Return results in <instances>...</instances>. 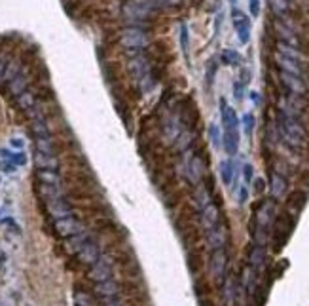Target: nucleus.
Masks as SVG:
<instances>
[{
    "mask_svg": "<svg viewBox=\"0 0 309 306\" xmlns=\"http://www.w3.org/2000/svg\"><path fill=\"white\" fill-rule=\"evenodd\" d=\"M243 126H245V133H247V135H252V130H254V116H252V114H245Z\"/></svg>",
    "mask_w": 309,
    "mask_h": 306,
    "instance_id": "a878e982",
    "label": "nucleus"
},
{
    "mask_svg": "<svg viewBox=\"0 0 309 306\" xmlns=\"http://www.w3.org/2000/svg\"><path fill=\"white\" fill-rule=\"evenodd\" d=\"M38 181L44 187H61V177L57 169H38Z\"/></svg>",
    "mask_w": 309,
    "mask_h": 306,
    "instance_id": "ddd939ff",
    "label": "nucleus"
},
{
    "mask_svg": "<svg viewBox=\"0 0 309 306\" xmlns=\"http://www.w3.org/2000/svg\"><path fill=\"white\" fill-rule=\"evenodd\" d=\"M35 166L38 169H57L59 160L57 156H55V152H40V150H36Z\"/></svg>",
    "mask_w": 309,
    "mask_h": 306,
    "instance_id": "f8f14e48",
    "label": "nucleus"
},
{
    "mask_svg": "<svg viewBox=\"0 0 309 306\" xmlns=\"http://www.w3.org/2000/svg\"><path fill=\"white\" fill-rule=\"evenodd\" d=\"M288 185L287 179L279 173H271V185H269V190H271V196L273 198H283L285 192H287Z\"/></svg>",
    "mask_w": 309,
    "mask_h": 306,
    "instance_id": "f3484780",
    "label": "nucleus"
},
{
    "mask_svg": "<svg viewBox=\"0 0 309 306\" xmlns=\"http://www.w3.org/2000/svg\"><path fill=\"white\" fill-rule=\"evenodd\" d=\"M102 306H123V302L120 299H112V300H105Z\"/></svg>",
    "mask_w": 309,
    "mask_h": 306,
    "instance_id": "72a5a7b5",
    "label": "nucleus"
},
{
    "mask_svg": "<svg viewBox=\"0 0 309 306\" xmlns=\"http://www.w3.org/2000/svg\"><path fill=\"white\" fill-rule=\"evenodd\" d=\"M264 261H266V249H264V246H258V243H256V246L251 249L249 266H251L252 270H260L264 266Z\"/></svg>",
    "mask_w": 309,
    "mask_h": 306,
    "instance_id": "dca6fc26",
    "label": "nucleus"
},
{
    "mask_svg": "<svg viewBox=\"0 0 309 306\" xmlns=\"http://www.w3.org/2000/svg\"><path fill=\"white\" fill-rule=\"evenodd\" d=\"M46 207H48L50 215L53 217V221H57V219H63V217H68V215H72L71 205H68V202H66L63 196L46 200Z\"/></svg>",
    "mask_w": 309,
    "mask_h": 306,
    "instance_id": "423d86ee",
    "label": "nucleus"
},
{
    "mask_svg": "<svg viewBox=\"0 0 309 306\" xmlns=\"http://www.w3.org/2000/svg\"><path fill=\"white\" fill-rule=\"evenodd\" d=\"M4 259H6V255H2V253H0V266H2V262H4Z\"/></svg>",
    "mask_w": 309,
    "mask_h": 306,
    "instance_id": "e433bc0d",
    "label": "nucleus"
},
{
    "mask_svg": "<svg viewBox=\"0 0 309 306\" xmlns=\"http://www.w3.org/2000/svg\"><path fill=\"white\" fill-rule=\"evenodd\" d=\"M243 175H245V182H252V177H254V168L251 164H247L243 168Z\"/></svg>",
    "mask_w": 309,
    "mask_h": 306,
    "instance_id": "c85d7f7f",
    "label": "nucleus"
},
{
    "mask_svg": "<svg viewBox=\"0 0 309 306\" xmlns=\"http://www.w3.org/2000/svg\"><path fill=\"white\" fill-rule=\"evenodd\" d=\"M120 284L116 282L114 278H110V280H107V282H99V284H95V291H97V295L102 299V302L105 300H112V299H118V295H120Z\"/></svg>",
    "mask_w": 309,
    "mask_h": 306,
    "instance_id": "6e6552de",
    "label": "nucleus"
},
{
    "mask_svg": "<svg viewBox=\"0 0 309 306\" xmlns=\"http://www.w3.org/2000/svg\"><path fill=\"white\" fill-rule=\"evenodd\" d=\"M247 200H249V189H247V185H243L241 189H239V196H237V202L241 205L247 204Z\"/></svg>",
    "mask_w": 309,
    "mask_h": 306,
    "instance_id": "bb28decb",
    "label": "nucleus"
},
{
    "mask_svg": "<svg viewBox=\"0 0 309 306\" xmlns=\"http://www.w3.org/2000/svg\"><path fill=\"white\" fill-rule=\"evenodd\" d=\"M89 278L93 280L95 284L110 280V278H112V261H110L108 257H99V259L89 266Z\"/></svg>",
    "mask_w": 309,
    "mask_h": 306,
    "instance_id": "7ed1b4c3",
    "label": "nucleus"
},
{
    "mask_svg": "<svg viewBox=\"0 0 309 306\" xmlns=\"http://www.w3.org/2000/svg\"><path fill=\"white\" fill-rule=\"evenodd\" d=\"M305 200H307V196H305L303 192H294V194L290 196V200H288V205L294 209V213H300V209L305 205Z\"/></svg>",
    "mask_w": 309,
    "mask_h": 306,
    "instance_id": "412c9836",
    "label": "nucleus"
},
{
    "mask_svg": "<svg viewBox=\"0 0 309 306\" xmlns=\"http://www.w3.org/2000/svg\"><path fill=\"white\" fill-rule=\"evenodd\" d=\"M226 268H228V253L226 249H213V255H211V272L215 276L216 282H222L226 278Z\"/></svg>",
    "mask_w": 309,
    "mask_h": 306,
    "instance_id": "20e7f679",
    "label": "nucleus"
},
{
    "mask_svg": "<svg viewBox=\"0 0 309 306\" xmlns=\"http://www.w3.org/2000/svg\"><path fill=\"white\" fill-rule=\"evenodd\" d=\"M10 145L14 146V148H25V141H23L21 137H12Z\"/></svg>",
    "mask_w": 309,
    "mask_h": 306,
    "instance_id": "7c9ffc66",
    "label": "nucleus"
},
{
    "mask_svg": "<svg viewBox=\"0 0 309 306\" xmlns=\"http://www.w3.org/2000/svg\"><path fill=\"white\" fill-rule=\"evenodd\" d=\"M224 148L228 154H235L239 148V131L231 130V131H224Z\"/></svg>",
    "mask_w": 309,
    "mask_h": 306,
    "instance_id": "a211bd4d",
    "label": "nucleus"
},
{
    "mask_svg": "<svg viewBox=\"0 0 309 306\" xmlns=\"http://www.w3.org/2000/svg\"><path fill=\"white\" fill-rule=\"evenodd\" d=\"M233 21H235L239 40L243 44H247L249 42V37H251V21H249V17H245L239 10H233Z\"/></svg>",
    "mask_w": 309,
    "mask_h": 306,
    "instance_id": "9b49d317",
    "label": "nucleus"
},
{
    "mask_svg": "<svg viewBox=\"0 0 309 306\" xmlns=\"http://www.w3.org/2000/svg\"><path fill=\"white\" fill-rule=\"evenodd\" d=\"M76 306H93V299L84 291L76 293Z\"/></svg>",
    "mask_w": 309,
    "mask_h": 306,
    "instance_id": "5701e85b",
    "label": "nucleus"
},
{
    "mask_svg": "<svg viewBox=\"0 0 309 306\" xmlns=\"http://www.w3.org/2000/svg\"><path fill=\"white\" fill-rule=\"evenodd\" d=\"M120 42H122L123 48L131 50L133 53H139L146 48L148 44V37L141 27L137 25H131V27H125V29L120 33Z\"/></svg>",
    "mask_w": 309,
    "mask_h": 306,
    "instance_id": "f03ea898",
    "label": "nucleus"
},
{
    "mask_svg": "<svg viewBox=\"0 0 309 306\" xmlns=\"http://www.w3.org/2000/svg\"><path fill=\"white\" fill-rule=\"evenodd\" d=\"M273 211L275 205L271 200H264L262 204L256 207L254 213V238L258 241V246H264L267 238V230L273 223Z\"/></svg>",
    "mask_w": 309,
    "mask_h": 306,
    "instance_id": "f257e3e1",
    "label": "nucleus"
},
{
    "mask_svg": "<svg viewBox=\"0 0 309 306\" xmlns=\"http://www.w3.org/2000/svg\"><path fill=\"white\" fill-rule=\"evenodd\" d=\"M213 63V61H211ZM215 73H216V65L213 63V65H209V69H207V82L211 84L213 82V76H215Z\"/></svg>",
    "mask_w": 309,
    "mask_h": 306,
    "instance_id": "473e14b6",
    "label": "nucleus"
},
{
    "mask_svg": "<svg viewBox=\"0 0 309 306\" xmlns=\"http://www.w3.org/2000/svg\"><path fill=\"white\" fill-rule=\"evenodd\" d=\"M254 190H256V192H262V190H264V181H262V179H256V181H254Z\"/></svg>",
    "mask_w": 309,
    "mask_h": 306,
    "instance_id": "f704fd0d",
    "label": "nucleus"
},
{
    "mask_svg": "<svg viewBox=\"0 0 309 306\" xmlns=\"http://www.w3.org/2000/svg\"><path fill=\"white\" fill-rule=\"evenodd\" d=\"M243 89H245V82H237L235 87H233V91H235V97H237V99L243 97Z\"/></svg>",
    "mask_w": 309,
    "mask_h": 306,
    "instance_id": "2f4dec72",
    "label": "nucleus"
},
{
    "mask_svg": "<svg viewBox=\"0 0 309 306\" xmlns=\"http://www.w3.org/2000/svg\"><path fill=\"white\" fill-rule=\"evenodd\" d=\"M220 223V209H218V205L213 204V202H209L207 205H203L201 207V225L205 230H211L213 226H216Z\"/></svg>",
    "mask_w": 309,
    "mask_h": 306,
    "instance_id": "1a4fd4ad",
    "label": "nucleus"
},
{
    "mask_svg": "<svg viewBox=\"0 0 309 306\" xmlns=\"http://www.w3.org/2000/svg\"><path fill=\"white\" fill-rule=\"evenodd\" d=\"M207 234V243L211 246V249H220L226 246V240H228V230H226V225L222 221L216 226H213L211 230H205Z\"/></svg>",
    "mask_w": 309,
    "mask_h": 306,
    "instance_id": "0eeeda50",
    "label": "nucleus"
},
{
    "mask_svg": "<svg viewBox=\"0 0 309 306\" xmlns=\"http://www.w3.org/2000/svg\"><path fill=\"white\" fill-rule=\"evenodd\" d=\"M251 99H252L254 103H258V101H260V97L256 95V91H252V94H251Z\"/></svg>",
    "mask_w": 309,
    "mask_h": 306,
    "instance_id": "c9c22d12",
    "label": "nucleus"
},
{
    "mask_svg": "<svg viewBox=\"0 0 309 306\" xmlns=\"http://www.w3.org/2000/svg\"><path fill=\"white\" fill-rule=\"evenodd\" d=\"M220 177H222L224 185L228 187L231 182V179H233V162L224 160L222 164H220Z\"/></svg>",
    "mask_w": 309,
    "mask_h": 306,
    "instance_id": "6ab92c4d",
    "label": "nucleus"
},
{
    "mask_svg": "<svg viewBox=\"0 0 309 306\" xmlns=\"http://www.w3.org/2000/svg\"><path fill=\"white\" fill-rule=\"evenodd\" d=\"M251 14H252V17H258V14H260V0H251Z\"/></svg>",
    "mask_w": 309,
    "mask_h": 306,
    "instance_id": "c756f323",
    "label": "nucleus"
},
{
    "mask_svg": "<svg viewBox=\"0 0 309 306\" xmlns=\"http://www.w3.org/2000/svg\"><path fill=\"white\" fill-rule=\"evenodd\" d=\"M180 46L182 50L188 51V30H186V25H182V30H180Z\"/></svg>",
    "mask_w": 309,
    "mask_h": 306,
    "instance_id": "cd10ccee",
    "label": "nucleus"
},
{
    "mask_svg": "<svg viewBox=\"0 0 309 306\" xmlns=\"http://www.w3.org/2000/svg\"><path fill=\"white\" fill-rule=\"evenodd\" d=\"M209 135H211V143L215 146H220V139H222V135H220V130H218V126L213 124L211 128H209Z\"/></svg>",
    "mask_w": 309,
    "mask_h": 306,
    "instance_id": "b1692460",
    "label": "nucleus"
},
{
    "mask_svg": "<svg viewBox=\"0 0 309 306\" xmlns=\"http://www.w3.org/2000/svg\"><path fill=\"white\" fill-rule=\"evenodd\" d=\"M269 6L277 15H283L288 10V0H269Z\"/></svg>",
    "mask_w": 309,
    "mask_h": 306,
    "instance_id": "4be33fe9",
    "label": "nucleus"
},
{
    "mask_svg": "<svg viewBox=\"0 0 309 306\" xmlns=\"http://www.w3.org/2000/svg\"><path fill=\"white\" fill-rule=\"evenodd\" d=\"M188 179L192 182H199L203 177V171H205V166H203V160L201 158H197V156H194L192 160L188 162Z\"/></svg>",
    "mask_w": 309,
    "mask_h": 306,
    "instance_id": "4468645a",
    "label": "nucleus"
},
{
    "mask_svg": "<svg viewBox=\"0 0 309 306\" xmlns=\"http://www.w3.org/2000/svg\"><path fill=\"white\" fill-rule=\"evenodd\" d=\"M55 230L61 238H72L76 234L84 232V226L78 223V219L74 215H68V217H63V219H57L55 221Z\"/></svg>",
    "mask_w": 309,
    "mask_h": 306,
    "instance_id": "39448f33",
    "label": "nucleus"
},
{
    "mask_svg": "<svg viewBox=\"0 0 309 306\" xmlns=\"http://www.w3.org/2000/svg\"><path fill=\"white\" fill-rule=\"evenodd\" d=\"M220 59H222L224 65H239L243 59H241V55H239L235 50H224L222 53H220Z\"/></svg>",
    "mask_w": 309,
    "mask_h": 306,
    "instance_id": "aec40b11",
    "label": "nucleus"
},
{
    "mask_svg": "<svg viewBox=\"0 0 309 306\" xmlns=\"http://www.w3.org/2000/svg\"><path fill=\"white\" fill-rule=\"evenodd\" d=\"M281 80L283 84L288 87V91L292 94H303L305 91V84H303L302 78H298L294 74H287V73H281Z\"/></svg>",
    "mask_w": 309,
    "mask_h": 306,
    "instance_id": "2eb2a0df",
    "label": "nucleus"
},
{
    "mask_svg": "<svg viewBox=\"0 0 309 306\" xmlns=\"http://www.w3.org/2000/svg\"><path fill=\"white\" fill-rule=\"evenodd\" d=\"M220 114H222V124H224V131H231V130H237L239 126V118L235 114V110L231 109L228 103L220 101Z\"/></svg>",
    "mask_w": 309,
    "mask_h": 306,
    "instance_id": "9d476101",
    "label": "nucleus"
},
{
    "mask_svg": "<svg viewBox=\"0 0 309 306\" xmlns=\"http://www.w3.org/2000/svg\"><path fill=\"white\" fill-rule=\"evenodd\" d=\"M0 171H2V173H8V175L15 173V171H17V166L10 160H0Z\"/></svg>",
    "mask_w": 309,
    "mask_h": 306,
    "instance_id": "393cba45",
    "label": "nucleus"
}]
</instances>
